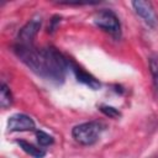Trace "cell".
<instances>
[{
  "label": "cell",
  "mask_w": 158,
  "mask_h": 158,
  "mask_svg": "<svg viewBox=\"0 0 158 158\" xmlns=\"http://www.w3.org/2000/svg\"><path fill=\"white\" fill-rule=\"evenodd\" d=\"M46 80H51L56 84H62L65 78L67 69L69 67L64 56L54 47H46Z\"/></svg>",
  "instance_id": "obj_1"
},
{
  "label": "cell",
  "mask_w": 158,
  "mask_h": 158,
  "mask_svg": "<svg viewBox=\"0 0 158 158\" xmlns=\"http://www.w3.org/2000/svg\"><path fill=\"white\" fill-rule=\"evenodd\" d=\"M104 128H105V126L101 122L89 121V122L77 125L72 130V136L77 142L85 144V146H89V144L95 143L99 139Z\"/></svg>",
  "instance_id": "obj_2"
},
{
  "label": "cell",
  "mask_w": 158,
  "mask_h": 158,
  "mask_svg": "<svg viewBox=\"0 0 158 158\" xmlns=\"http://www.w3.org/2000/svg\"><path fill=\"white\" fill-rule=\"evenodd\" d=\"M94 23L112 33V35H120V30H121V25H120V21H118V17L116 16V14L111 10H107V9H102L100 11H98L95 15H94Z\"/></svg>",
  "instance_id": "obj_3"
},
{
  "label": "cell",
  "mask_w": 158,
  "mask_h": 158,
  "mask_svg": "<svg viewBox=\"0 0 158 158\" xmlns=\"http://www.w3.org/2000/svg\"><path fill=\"white\" fill-rule=\"evenodd\" d=\"M136 14L138 16H141L144 22L151 26V27H156L158 23V16L156 14V10L152 5L151 1H146V0H135L131 2Z\"/></svg>",
  "instance_id": "obj_4"
},
{
  "label": "cell",
  "mask_w": 158,
  "mask_h": 158,
  "mask_svg": "<svg viewBox=\"0 0 158 158\" xmlns=\"http://www.w3.org/2000/svg\"><path fill=\"white\" fill-rule=\"evenodd\" d=\"M42 19L41 16H35L32 17L20 31L17 35V43L21 44H33V38L37 35L38 30L41 28Z\"/></svg>",
  "instance_id": "obj_5"
},
{
  "label": "cell",
  "mask_w": 158,
  "mask_h": 158,
  "mask_svg": "<svg viewBox=\"0 0 158 158\" xmlns=\"http://www.w3.org/2000/svg\"><path fill=\"white\" fill-rule=\"evenodd\" d=\"M9 131H32L35 130V121L25 114H15L9 117Z\"/></svg>",
  "instance_id": "obj_6"
},
{
  "label": "cell",
  "mask_w": 158,
  "mask_h": 158,
  "mask_svg": "<svg viewBox=\"0 0 158 158\" xmlns=\"http://www.w3.org/2000/svg\"><path fill=\"white\" fill-rule=\"evenodd\" d=\"M69 64L72 65V70H73V73L75 74V78H77V80H78L79 83H83V84L88 85V86H89L90 89H93V90L100 89L101 84L99 83V80H98L96 78H94L91 74L86 73V72L83 70L81 68L77 67L74 63H69Z\"/></svg>",
  "instance_id": "obj_7"
},
{
  "label": "cell",
  "mask_w": 158,
  "mask_h": 158,
  "mask_svg": "<svg viewBox=\"0 0 158 158\" xmlns=\"http://www.w3.org/2000/svg\"><path fill=\"white\" fill-rule=\"evenodd\" d=\"M16 143L20 146V148L23 152H26L27 154L32 156L33 158H43L46 156V152L42 148H37L36 146H33V144H31V143H28V142H26L23 139H17Z\"/></svg>",
  "instance_id": "obj_8"
},
{
  "label": "cell",
  "mask_w": 158,
  "mask_h": 158,
  "mask_svg": "<svg viewBox=\"0 0 158 158\" xmlns=\"http://www.w3.org/2000/svg\"><path fill=\"white\" fill-rule=\"evenodd\" d=\"M149 70L153 79L154 94L158 98V54H152L149 57Z\"/></svg>",
  "instance_id": "obj_9"
},
{
  "label": "cell",
  "mask_w": 158,
  "mask_h": 158,
  "mask_svg": "<svg viewBox=\"0 0 158 158\" xmlns=\"http://www.w3.org/2000/svg\"><path fill=\"white\" fill-rule=\"evenodd\" d=\"M0 88H1L0 89V106L2 109H6L12 104V95L5 83H1Z\"/></svg>",
  "instance_id": "obj_10"
},
{
  "label": "cell",
  "mask_w": 158,
  "mask_h": 158,
  "mask_svg": "<svg viewBox=\"0 0 158 158\" xmlns=\"http://www.w3.org/2000/svg\"><path fill=\"white\" fill-rule=\"evenodd\" d=\"M99 110L107 117H111V118H118L121 116V112L114 107V106H109V105H100L99 106Z\"/></svg>",
  "instance_id": "obj_11"
},
{
  "label": "cell",
  "mask_w": 158,
  "mask_h": 158,
  "mask_svg": "<svg viewBox=\"0 0 158 158\" xmlns=\"http://www.w3.org/2000/svg\"><path fill=\"white\" fill-rule=\"evenodd\" d=\"M36 137H37V141H38V143L41 146H49V144H52L54 142L53 137L51 135L46 133L42 130H37L36 131Z\"/></svg>",
  "instance_id": "obj_12"
},
{
  "label": "cell",
  "mask_w": 158,
  "mask_h": 158,
  "mask_svg": "<svg viewBox=\"0 0 158 158\" xmlns=\"http://www.w3.org/2000/svg\"><path fill=\"white\" fill-rule=\"evenodd\" d=\"M60 16L59 15H54L53 17H52V20H51V25H49V32H53L54 30H56V26H57V23H59L60 22Z\"/></svg>",
  "instance_id": "obj_13"
}]
</instances>
